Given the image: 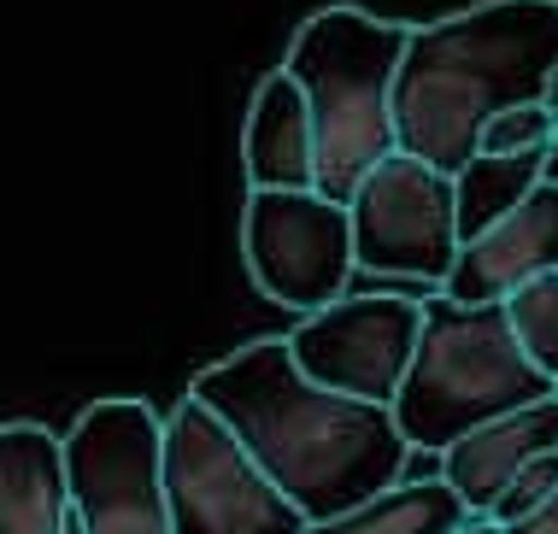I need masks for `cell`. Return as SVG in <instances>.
Masks as SVG:
<instances>
[{
    "instance_id": "cell-11",
    "label": "cell",
    "mask_w": 558,
    "mask_h": 534,
    "mask_svg": "<svg viewBox=\"0 0 558 534\" xmlns=\"http://www.w3.org/2000/svg\"><path fill=\"white\" fill-rule=\"evenodd\" d=\"M558 447V388L547 400H530L518 411H500V417L476 423L471 435H459L441 452V482L464 499L471 517H488L494 499L506 494V482L518 476L530 458Z\"/></svg>"
},
{
    "instance_id": "cell-5",
    "label": "cell",
    "mask_w": 558,
    "mask_h": 534,
    "mask_svg": "<svg viewBox=\"0 0 558 534\" xmlns=\"http://www.w3.org/2000/svg\"><path fill=\"white\" fill-rule=\"evenodd\" d=\"M159 464L171 534H306L294 499L253 464L230 423L194 393H183L165 417Z\"/></svg>"
},
{
    "instance_id": "cell-15",
    "label": "cell",
    "mask_w": 558,
    "mask_h": 534,
    "mask_svg": "<svg viewBox=\"0 0 558 534\" xmlns=\"http://www.w3.org/2000/svg\"><path fill=\"white\" fill-rule=\"evenodd\" d=\"M547 147L541 153H471L452 171V211H459V247L471 235H482L488 223H500L511 206L541 182Z\"/></svg>"
},
{
    "instance_id": "cell-21",
    "label": "cell",
    "mask_w": 558,
    "mask_h": 534,
    "mask_svg": "<svg viewBox=\"0 0 558 534\" xmlns=\"http://www.w3.org/2000/svg\"><path fill=\"white\" fill-rule=\"evenodd\" d=\"M452 534H500V523H494V517H471V523L452 529Z\"/></svg>"
},
{
    "instance_id": "cell-17",
    "label": "cell",
    "mask_w": 558,
    "mask_h": 534,
    "mask_svg": "<svg viewBox=\"0 0 558 534\" xmlns=\"http://www.w3.org/2000/svg\"><path fill=\"white\" fill-rule=\"evenodd\" d=\"M547 142H553V100H530L494 112L476 135V153H541Z\"/></svg>"
},
{
    "instance_id": "cell-12",
    "label": "cell",
    "mask_w": 558,
    "mask_h": 534,
    "mask_svg": "<svg viewBox=\"0 0 558 534\" xmlns=\"http://www.w3.org/2000/svg\"><path fill=\"white\" fill-rule=\"evenodd\" d=\"M241 165H247V189H312L318 177L312 112L289 71H265L253 88L247 124H241Z\"/></svg>"
},
{
    "instance_id": "cell-20",
    "label": "cell",
    "mask_w": 558,
    "mask_h": 534,
    "mask_svg": "<svg viewBox=\"0 0 558 534\" xmlns=\"http://www.w3.org/2000/svg\"><path fill=\"white\" fill-rule=\"evenodd\" d=\"M541 177L558 182V106H553V142H547V165H541Z\"/></svg>"
},
{
    "instance_id": "cell-2",
    "label": "cell",
    "mask_w": 558,
    "mask_h": 534,
    "mask_svg": "<svg viewBox=\"0 0 558 534\" xmlns=\"http://www.w3.org/2000/svg\"><path fill=\"white\" fill-rule=\"evenodd\" d=\"M558 0H476L405 29L395 71V147L435 171H459L506 106L553 100Z\"/></svg>"
},
{
    "instance_id": "cell-8",
    "label": "cell",
    "mask_w": 558,
    "mask_h": 534,
    "mask_svg": "<svg viewBox=\"0 0 558 534\" xmlns=\"http://www.w3.org/2000/svg\"><path fill=\"white\" fill-rule=\"evenodd\" d=\"M241 258L265 300L289 312H318L353 282V223L347 206L318 189H247L241 206Z\"/></svg>"
},
{
    "instance_id": "cell-7",
    "label": "cell",
    "mask_w": 558,
    "mask_h": 534,
    "mask_svg": "<svg viewBox=\"0 0 558 534\" xmlns=\"http://www.w3.org/2000/svg\"><path fill=\"white\" fill-rule=\"evenodd\" d=\"M353 223V265L371 277H395L417 288H441L459 258V211H452V177L412 153H388L347 201Z\"/></svg>"
},
{
    "instance_id": "cell-6",
    "label": "cell",
    "mask_w": 558,
    "mask_h": 534,
    "mask_svg": "<svg viewBox=\"0 0 558 534\" xmlns=\"http://www.w3.org/2000/svg\"><path fill=\"white\" fill-rule=\"evenodd\" d=\"M159 447L165 417L147 400L112 393L83 405L65 435V487L77 534H171Z\"/></svg>"
},
{
    "instance_id": "cell-14",
    "label": "cell",
    "mask_w": 558,
    "mask_h": 534,
    "mask_svg": "<svg viewBox=\"0 0 558 534\" xmlns=\"http://www.w3.org/2000/svg\"><path fill=\"white\" fill-rule=\"evenodd\" d=\"M464 523H471V511H464V499L452 494L441 476H429V482L400 476L395 487L359 499L353 511L306 523V534H452Z\"/></svg>"
},
{
    "instance_id": "cell-9",
    "label": "cell",
    "mask_w": 558,
    "mask_h": 534,
    "mask_svg": "<svg viewBox=\"0 0 558 534\" xmlns=\"http://www.w3.org/2000/svg\"><path fill=\"white\" fill-rule=\"evenodd\" d=\"M424 335V294H341L282 335L312 381L371 405H395Z\"/></svg>"
},
{
    "instance_id": "cell-3",
    "label": "cell",
    "mask_w": 558,
    "mask_h": 534,
    "mask_svg": "<svg viewBox=\"0 0 558 534\" xmlns=\"http://www.w3.org/2000/svg\"><path fill=\"white\" fill-rule=\"evenodd\" d=\"M405 29L365 7H324L294 29L282 71L300 83L318 142L312 189L347 206L353 189L395 153V71L405 53Z\"/></svg>"
},
{
    "instance_id": "cell-22",
    "label": "cell",
    "mask_w": 558,
    "mask_h": 534,
    "mask_svg": "<svg viewBox=\"0 0 558 534\" xmlns=\"http://www.w3.org/2000/svg\"><path fill=\"white\" fill-rule=\"evenodd\" d=\"M65 534H77V523H65Z\"/></svg>"
},
{
    "instance_id": "cell-4",
    "label": "cell",
    "mask_w": 558,
    "mask_h": 534,
    "mask_svg": "<svg viewBox=\"0 0 558 534\" xmlns=\"http://www.w3.org/2000/svg\"><path fill=\"white\" fill-rule=\"evenodd\" d=\"M547 393L553 381L523 359L500 300L464 305L435 288L424 294V335H417V353L388 411H395L405 447L441 458L476 423L547 400Z\"/></svg>"
},
{
    "instance_id": "cell-16",
    "label": "cell",
    "mask_w": 558,
    "mask_h": 534,
    "mask_svg": "<svg viewBox=\"0 0 558 534\" xmlns=\"http://www.w3.org/2000/svg\"><path fill=\"white\" fill-rule=\"evenodd\" d=\"M500 305H506V324L518 335L523 359L558 388V270H541V277L518 282Z\"/></svg>"
},
{
    "instance_id": "cell-1",
    "label": "cell",
    "mask_w": 558,
    "mask_h": 534,
    "mask_svg": "<svg viewBox=\"0 0 558 534\" xmlns=\"http://www.w3.org/2000/svg\"><path fill=\"white\" fill-rule=\"evenodd\" d=\"M189 393L230 423V435L294 499L306 523L341 517L359 499L395 487L412 458L395 411L312 381L282 335L247 341L206 364Z\"/></svg>"
},
{
    "instance_id": "cell-13",
    "label": "cell",
    "mask_w": 558,
    "mask_h": 534,
    "mask_svg": "<svg viewBox=\"0 0 558 534\" xmlns=\"http://www.w3.org/2000/svg\"><path fill=\"white\" fill-rule=\"evenodd\" d=\"M65 435L41 423H0V534H65Z\"/></svg>"
},
{
    "instance_id": "cell-19",
    "label": "cell",
    "mask_w": 558,
    "mask_h": 534,
    "mask_svg": "<svg viewBox=\"0 0 558 534\" xmlns=\"http://www.w3.org/2000/svg\"><path fill=\"white\" fill-rule=\"evenodd\" d=\"M500 534H558V494H553L541 511L518 517V523H500Z\"/></svg>"
},
{
    "instance_id": "cell-18",
    "label": "cell",
    "mask_w": 558,
    "mask_h": 534,
    "mask_svg": "<svg viewBox=\"0 0 558 534\" xmlns=\"http://www.w3.org/2000/svg\"><path fill=\"white\" fill-rule=\"evenodd\" d=\"M558 494V447L553 452H541V458H530V464L518 470V476L506 482V494L494 499V523H518V517H530V511H541L547 499Z\"/></svg>"
},
{
    "instance_id": "cell-10",
    "label": "cell",
    "mask_w": 558,
    "mask_h": 534,
    "mask_svg": "<svg viewBox=\"0 0 558 534\" xmlns=\"http://www.w3.org/2000/svg\"><path fill=\"white\" fill-rule=\"evenodd\" d=\"M558 270V182L541 177L500 223H488L482 235H471L452 258L441 294L482 305V300H506L518 282Z\"/></svg>"
}]
</instances>
